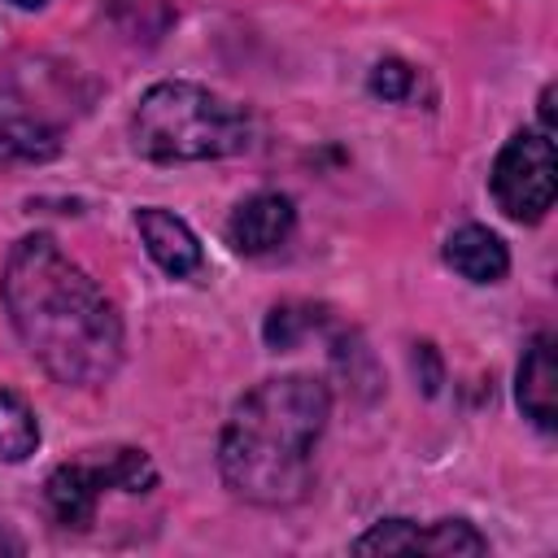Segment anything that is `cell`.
Here are the masks:
<instances>
[{
	"instance_id": "8",
	"label": "cell",
	"mask_w": 558,
	"mask_h": 558,
	"mask_svg": "<svg viewBox=\"0 0 558 558\" xmlns=\"http://www.w3.org/2000/svg\"><path fill=\"white\" fill-rule=\"evenodd\" d=\"M57 148V126L26 96L0 92V161H48Z\"/></svg>"
},
{
	"instance_id": "4",
	"label": "cell",
	"mask_w": 558,
	"mask_h": 558,
	"mask_svg": "<svg viewBox=\"0 0 558 558\" xmlns=\"http://www.w3.org/2000/svg\"><path fill=\"white\" fill-rule=\"evenodd\" d=\"M157 484V466L144 449H109L105 458H83V462H61L48 484V510L61 527H87L96 519V506L109 488L122 493H148Z\"/></svg>"
},
{
	"instance_id": "3",
	"label": "cell",
	"mask_w": 558,
	"mask_h": 558,
	"mask_svg": "<svg viewBox=\"0 0 558 558\" xmlns=\"http://www.w3.org/2000/svg\"><path fill=\"white\" fill-rule=\"evenodd\" d=\"M253 122L201 83H153L131 118L135 153L148 161H218L248 148Z\"/></svg>"
},
{
	"instance_id": "12",
	"label": "cell",
	"mask_w": 558,
	"mask_h": 558,
	"mask_svg": "<svg viewBox=\"0 0 558 558\" xmlns=\"http://www.w3.org/2000/svg\"><path fill=\"white\" fill-rule=\"evenodd\" d=\"M414 554H436V558L488 554V541H484L466 519H440V523H432V527H418Z\"/></svg>"
},
{
	"instance_id": "5",
	"label": "cell",
	"mask_w": 558,
	"mask_h": 558,
	"mask_svg": "<svg viewBox=\"0 0 558 558\" xmlns=\"http://www.w3.org/2000/svg\"><path fill=\"white\" fill-rule=\"evenodd\" d=\"M493 201L514 222H541L554 205L558 166H554V140L549 131H519L506 140V148L493 161Z\"/></svg>"
},
{
	"instance_id": "11",
	"label": "cell",
	"mask_w": 558,
	"mask_h": 558,
	"mask_svg": "<svg viewBox=\"0 0 558 558\" xmlns=\"http://www.w3.org/2000/svg\"><path fill=\"white\" fill-rule=\"evenodd\" d=\"M35 445H39V423L31 405L17 392L0 388V462H22L35 453Z\"/></svg>"
},
{
	"instance_id": "9",
	"label": "cell",
	"mask_w": 558,
	"mask_h": 558,
	"mask_svg": "<svg viewBox=\"0 0 558 558\" xmlns=\"http://www.w3.org/2000/svg\"><path fill=\"white\" fill-rule=\"evenodd\" d=\"M519 410L541 427L554 432L558 427V362H554V336H536L519 362Z\"/></svg>"
},
{
	"instance_id": "10",
	"label": "cell",
	"mask_w": 558,
	"mask_h": 558,
	"mask_svg": "<svg viewBox=\"0 0 558 558\" xmlns=\"http://www.w3.org/2000/svg\"><path fill=\"white\" fill-rule=\"evenodd\" d=\"M445 262L462 275V279H471V283H497V279H506V270H510V253H506V244L488 231V227H458L449 240H445Z\"/></svg>"
},
{
	"instance_id": "17",
	"label": "cell",
	"mask_w": 558,
	"mask_h": 558,
	"mask_svg": "<svg viewBox=\"0 0 558 558\" xmlns=\"http://www.w3.org/2000/svg\"><path fill=\"white\" fill-rule=\"evenodd\" d=\"M13 4H22V9H39L44 0H13Z\"/></svg>"
},
{
	"instance_id": "15",
	"label": "cell",
	"mask_w": 558,
	"mask_h": 558,
	"mask_svg": "<svg viewBox=\"0 0 558 558\" xmlns=\"http://www.w3.org/2000/svg\"><path fill=\"white\" fill-rule=\"evenodd\" d=\"M410 87H414V70L405 61H397V57H388V61H379L371 70V92L384 96V100H405Z\"/></svg>"
},
{
	"instance_id": "7",
	"label": "cell",
	"mask_w": 558,
	"mask_h": 558,
	"mask_svg": "<svg viewBox=\"0 0 558 558\" xmlns=\"http://www.w3.org/2000/svg\"><path fill=\"white\" fill-rule=\"evenodd\" d=\"M135 227H140V240L148 248V257L170 275V279H187L201 270L205 253H201V240L192 235V227L183 218H174L170 209L161 205H144L135 214Z\"/></svg>"
},
{
	"instance_id": "2",
	"label": "cell",
	"mask_w": 558,
	"mask_h": 558,
	"mask_svg": "<svg viewBox=\"0 0 558 558\" xmlns=\"http://www.w3.org/2000/svg\"><path fill=\"white\" fill-rule=\"evenodd\" d=\"M331 392L314 375L262 379L231 410L218 440L227 488L253 506H292L314 484V445L327 427Z\"/></svg>"
},
{
	"instance_id": "14",
	"label": "cell",
	"mask_w": 558,
	"mask_h": 558,
	"mask_svg": "<svg viewBox=\"0 0 558 558\" xmlns=\"http://www.w3.org/2000/svg\"><path fill=\"white\" fill-rule=\"evenodd\" d=\"M310 327H314L310 310H301V305H275L266 314V344L270 349H292Z\"/></svg>"
},
{
	"instance_id": "16",
	"label": "cell",
	"mask_w": 558,
	"mask_h": 558,
	"mask_svg": "<svg viewBox=\"0 0 558 558\" xmlns=\"http://www.w3.org/2000/svg\"><path fill=\"white\" fill-rule=\"evenodd\" d=\"M541 131H554V87H545V96H541Z\"/></svg>"
},
{
	"instance_id": "13",
	"label": "cell",
	"mask_w": 558,
	"mask_h": 558,
	"mask_svg": "<svg viewBox=\"0 0 558 558\" xmlns=\"http://www.w3.org/2000/svg\"><path fill=\"white\" fill-rule=\"evenodd\" d=\"M418 541V523L410 519H379L371 532H362L353 541V554H414Z\"/></svg>"
},
{
	"instance_id": "1",
	"label": "cell",
	"mask_w": 558,
	"mask_h": 558,
	"mask_svg": "<svg viewBox=\"0 0 558 558\" xmlns=\"http://www.w3.org/2000/svg\"><path fill=\"white\" fill-rule=\"evenodd\" d=\"M0 296L17 340L57 384L96 388L118 371L122 318L52 235H26L9 248Z\"/></svg>"
},
{
	"instance_id": "6",
	"label": "cell",
	"mask_w": 558,
	"mask_h": 558,
	"mask_svg": "<svg viewBox=\"0 0 558 558\" xmlns=\"http://www.w3.org/2000/svg\"><path fill=\"white\" fill-rule=\"evenodd\" d=\"M292 227H296L292 201H288L283 192H257V196H248V201L231 214L227 235H231L235 253L262 257V253H275L279 244H288Z\"/></svg>"
}]
</instances>
